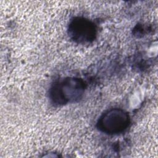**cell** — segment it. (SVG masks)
Listing matches in <instances>:
<instances>
[{
	"label": "cell",
	"instance_id": "cell-2",
	"mask_svg": "<svg viewBox=\"0 0 158 158\" xmlns=\"http://www.w3.org/2000/svg\"><path fill=\"white\" fill-rule=\"evenodd\" d=\"M130 123L128 112L120 108H113L105 112L99 117L97 127L104 133L115 135L124 131Z\"/></svg>",
	"mask_w": 158,
	"mask_h": 158
},
{
	"label": "cell",
	"instance_id": "cell-3",
	"mask_svg": "<svg viewBox=\"0 0 158 158\" xmlns=\"http://www.w3.org/2000/svg\"><path fill=\"white\" fill-rule=\"evenodd\" d=\"M69 33L71 38L77 43H89L94 40L96 28L94 24L88 19L75 17L70 23Z\"/></svg>",
	"mask_w": 158,
	"mask_h": 158
},
{
	"label": "cell",
	"instance_id": "cell-1",
	"mask_svg": "<svg viewBox=\"0 0 158 158\" xmlns=\"http://www.w3.org/2000/svg\"><path fill=\"white\" fill-rule=\"evenodd\" d=\"M85 91V83L80 78L69 77L56 82L50 89L51 100L57 104L78 101Z\"/></svg>",
	"mask_w": 158,
	"mask_h": 158
}]
</instances>
